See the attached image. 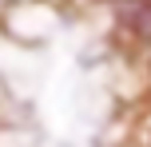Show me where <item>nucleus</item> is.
<instances>
[{
  "mask_svg": "<svg viewBox=\"0 0 151 147\" xmlns=\"http://www.w3.org/2000/svg\"><path fill=\"white\" fill-rule=\"evenodd\" d=\"M127 24H131L143 40H151V4H131V8H127Z\"/></svg>",
  "mask_w": 151,
  "mask_h": 147,
  "instance_id": "obj_1",
  "label": "nucleus"
}]
</instances>
